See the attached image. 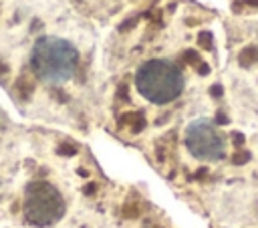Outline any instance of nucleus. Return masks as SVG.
<instances>
[{
  "label": "nucleus",
  "mask_w": 258,
  "mask_h": 228,
  "mask_svg": "<svg viewBox=\"0 0 258 228\" xmlns=\"http://www.w3.org/2000/svg\"><path fill=\"white\" fill-rule=\"evenodd\" d=\"M67 202L62 192L48 180H34L24 186L20 212L30 228H50L64 216Z\"/></svg>",
  "instance_id": "2"
},
{
  "label": "nucleus",
  "mask_w": 258,
  "mask_h": 228,
  "mask_svg": "<svg viewBox=\"0 0 258 228\" xmlns=\"http://www.w3.org/2000/svg\"><path fill=\"white\" fill-rule=\"evenodd\" d=\"M28 63H30V69L34 71V75L42 83L64 85L73 79V75L77 71L79 52L64 38L42 36L32 44Z\"/></svg>",
  "instance_id": "1"
},
{
  "label": "nucleus",
  "mask_w": 258,
  "mask_h": 228,
  "mask_svg": "<svg viewBox=\"0 0 258 228\" xmlns=\"http://www.w3.org/2000/svg\"><path fill=\"white\" fill-rule=\"evenodd\" d=\"M135 87L145 101L155 105H165L181 95L183 75L171 61L151 59L137 69Z\"/></svg>",
  "instance_id": "3"
},
{
  "label": "nucleus",
  "mask_w": 258,
  "mask_h": 228,
  "mask_svg": "<svg viewBox=\"0 0 258 228\" xmlns=\"http://www.w3.org/2000/svg\"><path fill=\"white\" fill-rule=\"evenodd\" d=\"M185 147L198 161H218L226 155V139L222 131L206 117L194 119L185 129Z\"/></svg>",
  "instance_id": "4"
}]
</instances>
